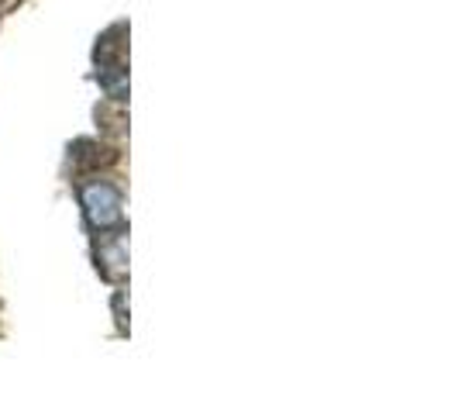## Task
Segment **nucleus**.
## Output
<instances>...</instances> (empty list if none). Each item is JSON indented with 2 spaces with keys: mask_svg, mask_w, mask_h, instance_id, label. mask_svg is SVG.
I'll use <instances>...</instances> for the list:
<instances>
[{
  "mask_svg": "<svg viewBox=\"0 0 458 414\" xmlns=\"http://www.w3.org/2000/svg\"><path fill=\"white\" fill-rule=\"evenodd\" d=\"M80 204H83V214H87L90 229L114 231V229H121V225H124L121 194H117V186L104 184V180H93V184L80 186Z\"/></svg>",
  "mask_w": 458,
  "mask_h": 414,
  "instance_id": "nucleus-1",
  "label": "nucleus"
},
{
  "mask_svg": "<svg viewBox=\"0 0 458 414\" xmlns=\"http://www.w3.org/2000/svg\"><path fill=\"white\" fill-rule=\"evenodd\" d=\"M72 162L80 166V169H100V166H111L117 160V152L111 145H100V142H93V138H80V142H72Z\"/></svg>",
  "mask_w": 458,
  "mask_h": 414,
  "instance_id": "nucleus-2",
  "label": "nucleus"
},
{
  "mask_svg": "<svg viewBox=\"0 0 458 414\" xmlns=\"http://www.w3.org/2000/svg\"><path fill=\"white\" fill-rule=\"evenodd\" d=\"M121 31H124V28L117 24V28H111V31L97 42V52H93V56H97V63H100V66H124V63H121L124 42H117V35H121Z\"/></svg>",
  "mask_w": 458,
  "mask_h": 414,
  "instance_id": "nucleus-3",
  "label": "nucleus"
},
{
  "mask_svg": "<svg viewBox=\"0 0 458 414\" xmlns=\"http://www.w3.org/2000/svg\"><path fill=\"white\" fill-rule=\"evenodd\" d=\"M114 315H117V328L128 332V318H124V294H114Z\"/></svg>",
  "mask_w": 458,
  "mask_h": 414,
  "instance_id": "nucleus-4",
  "label": "nucleus"
}]
</instances>
